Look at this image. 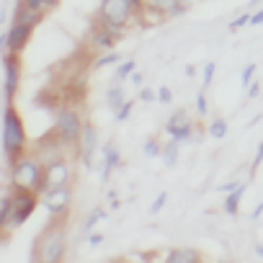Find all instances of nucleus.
<instances>
[{
  "mask_svg": "<svg viewBox=\"0 0 263 263\" xmlns=\"http://www.w3.org/2000/svg\"><path fill=\"white\" fill-rule=\"evenodd\" d=\"M245 189H248L245 183H237V186H235V189H232V191L224 196V212H227L230 217H235V214L240 212V201H242V194H245Z\"/></svg>",
  "mask_w": 263,
  "mask_h": 263,
  "instance_id": "nucleus-17",
  "label": "nucleus"
},
{
  "mask_svg": "<svg viewBox=\"0 0 263 263\" xmlns=\"http://www.w3.org/2000/svg\"><path fill=\"white\" fill-rule=\"evenodd\" d=\"M121 36H124V29L106 26V24H101V21L96 18V21H93V26H90V31H88V44H90V49L111 52Z\"/></svg>",
  "mask_w": 263,
  "mask_h": 263,
  "instance_id": "nucleus-9",
  "label": "nucleus"
},
{
  "mask_svg": "<svg viewBox=\"0 0 263 263\" xmlns=\"http://www.w3.org/2000/svg\"><path fill=\"white\" fill-rule=\"evenodd\" d=\"M158 101H160V103H171V101H173V90H171L168 85H163V88L158 90Z\"/></svg>",
  "mask_w": 263,
  "mask_h": 263,
  "instance_id": "nucleus-33",
  "label": "nucleus"
},
{
  "mask_svg": "<svg viewBox=\"0 0 263 263\" xmlns=\"http://www.w3.org/2000/svg\"><path fill=\"white\" fill-rule=\"evenodd\" d=\"M72 176H75V168H72V160H70L67 155H62V158H57V160H52V163H44L42 191L72 186Z\"/></svg>",
  "mask_w": 263,
  "mask_h": 263,
  "instance_id": "nucleus-6",
  "label": "nucleus"
},
{
  "mask_svg": "<svg viewBox=\"0 0 263 263\" xmlns=\"http://www.w3.org/2000/svg\"><path fill=\"white\" fill-rule=\"evenodd\" d=\"M155 98H158V93H155V90H150V88H142V90H140V101L150 103V101H155Z\"/></svg>",
  "mask_w": 263,
  "mask_h": 263,
  "instance_id": "nucleus-35",
  "label": "nucleus"
},
{
  "mask_svg": "<svg viewBox=\"0 0 263 263\" xmlns=\"http://www.w3.org/2000/svg\"><path fill=\"white\" fill-rule=\"evenodd\" d=\"M214 70H217V65H214V62H206V67H204V78H201V88H204V90H206V88L212 85Z\"/></svg>",
  "mask_w": 263,
  "mask_h": 263,
  "instance_id": "nucleus-28",
  "label": "nucleus"
},
{
  "mask_svg": "<svg viewBox=\"0 0 263 263\" xmlns=\"http://www.w3.org/2000/svg\"><path fill=\"white\" fill-rule=\"evenodd\" d=\"M248 18H250V13H240L235 21H230V31H237V29H242V26L248 24Z\"/></svg>",
  "mask_w": 263,
  "mask_h": 263,
  "instance_id": "nucleus-32",
  "label": "nucleus"
},
{
  "mask_svg": "<svg viewBox=\"0 0 263 263\" xmlns=\"http://www.w3.org/2000/svg\"><path fill=\"white\" fill-rule=\"evenodd\" d=\"M160 158H163V163H165L168 168H173V165L178 163V142L168 140V145H163V153H160Z\"/></svg>",
  "mask_w": 263,
  "mask_h": 263,
  "instance_id": "nucleus-19",
  "label": "nucleus"
},
{
  "mask_svg": "<svg viewBox=\"0 0 263 263\" xmlns=\"http://www.w3.org/2000/svg\"><path fill=\"white\" fill-rule=\"evenodd\" d=\"M132 72H135V60H121V62L116 65L114 78H116V83H121V80H126Z\"/></svg>",
  "mask_w": 263,
  "mask_h": 263,
  "instance_id": "nucleus-21",
  "label": "nucleus"
},
{
  "mask_svg": "<svg viewBox=\"0 0 263 263\" xmlns=\"http://www.w3.org/2000/svg\"><path fill=\"white\" fill-rule=\"evenodd\" d=\"M255 255H258V258H263V245H255Z\"/></svg>",
  "mask_w": 263,
  "mask_h": 263,
  "instance_id": "nucleus-45",
  "label": "nucleus"
},
{
  "mask_svg": "<svg viewBox=\"0 0 263 263\" xmlns=\"http://www.w3.org/2000/svg\"><path fill=\"white\" fill-rule=\"evenodd\" d=\"M260 214H263V201H260V204L253 209V219H260Z\"/></svg>",
  "mask_w": 263,
  "mask_h": 263,
  "instance_id": "nucleus-42",
  "label": "nucleus"
},
{
  "mask_svg": "<svg viewBox=\"0 0 263 263\" xmlns=\"http://www.w3.org/2000/svg\"><path fill=\"white\" fill-rule=\"evenodd\" d=\"M96 18L106 26H114V29H126L132 21L137 18V8L132 0H101L98 6V13Z\"/></svg>",
  "mask_w": 263,
  "mask_h": 263,
  "instance_id": "nucleus-5",
  "label": "nucleus"
},
{
  "mask_svg": "<svg viewBox=\"0 0 263 263\" xmlns=\"http://www.w3.org/2000/svg\"><path fill=\"white\" fill-rule=\"evenodd\" d=\"M6 34H8V52H13V54H21V52L29 47V42H31L34 26L13 21V24L8 26V31H6Z\"/></svg>",
  "mask_w": 263,
  "mask_h": 263,
  "instance_id": "nucleus-14",
  "label": "nucleus"
},
{
  "mask_svg": "<svg viewBox=\"0 0 263 263\" xmlns=\"http://www.w3.org/2000/svg\"><path fill=\"white\" fill-rule=\"evenodd\" d=\"M8 52V34L3 31V34H0V57H3Z\"/></svg>",
  "mask_w": 263,
  "mask_h": 263,
  "instance_id": "nucleus-38",
  "label": "nucleus"
},
{
  "mask_svg": "<svg viewBox=\"0 0 263 263\" xmlns=\"http://www.w3.org/2000/svg\"><path fill=\"white\" fill-rule=\"evenodd\" d=\"M103 217H106V212H103V209H93V212L85 217V222H83V230H85V232H90V230H93V227H96V224H98Z\"/></svg>",
  "mask_w": 263,
  "mask_h": 263,
  "instance_id": "nucleus-25",
  "label": "nucleus"
},
{
  "mask_svg": "<svg viewBox=\"0 0 263 263\" xmlns=\"http://www.w3.org/2000/svg\"><path fill=\"white\" fill-rule=\"evenodd\" d=\"M142 153H145V158H160L163 145H160L158 140H147V142H145V147H142Z\"/></svg>",
  "mask_w": 263,
  "mask_h": 263,
  "instance_id": "nucleus-26",
  "label": "nucleus"
},
{
  "mask_svg": "<svg viewBox=\"0 0 263 263\" xmlns=\"http://www.w3.org/2000/svg\"><path fill=\"white\" fill-rule=\"evenodd\" d=\"M196 111H199L201 116H206V111H209V101H206V90H201V93L196 96Z\"/></svg>",
  "mask_w": 263,
  "mask_h": 263,
  "instance_id": "nucleus-31",
  "label": "nucleus"
},
{
  "mask_svg": "<svg viewBox=\"0 0 263 263\" xmlns=\"http://www.w3.org/2000/svg\"><path fill=\"white\" fill-rule=\"evenodd\" d=\"M237 186V181H230V183H224V186H219V191H224V194H230L232 189Z\"/></svg>",
  "mask_w": 263,
  "mask_h": 263,
  "instance_id": "nucleus-41",
  "label": "nucleus"
},
{
  "mask_svg": "<svg viewBox=\"0 0 263 263\" xmlns=\"http://www.w3.org/2000/svg\"><path fill=\"white\" fill-rule=\"evenodd\" d=\"M258 93H260V85H258V80H255V83L248 85V98H255Z\"/></svg>",
  "mask_w": 263,
  "mask_h": 263,
  "instance_id": "nucleus-39",
  "label": "nucleus"
},
{
  "mask_svg": "<svg viewBox=\"0 0 263 263\" xmlns=\"http://www.w3.org/2000/svg\"><path fill=\"white\" fill-rule=\"evenodd\" d=\"M209 137H214V140H224L227 137V121L222 116H214L209 121Z\"/></svg>",
  "mask_w": 263,
  "mask_h": 263,
  "instance_id": "nucleus-20",
  "label": "nucleus"
},
{
  "mask_svg": "<svg viewBox=\"0 0 263 263\" xmlns=\"http://www.w3.org/2000/svg\"><path fill=\"white\" fill-rule=\"evenodd\" d=\"M39 204L52 214V217H62L72 209V186H62V189H49L39 194Z\"/></svg>",
  "mask_w": 263,
  "mask_h": 263,
  "instance_id": "nucleus-8",
  "label": "nucleus"
},
{
  "mask_svg": "<svg viewBox=\"0 0 263 263\" xmlns=\"http://www.w3.org/2000/svg\"><path fill=\"white\" fill-rule=\"evenodd\" d=\"M106 101H108V106H111V111L116 114V111H119V108L124 106V101H126V98H124V90H121L119 85H114V88L108 90V98H106Z\"/></svg>",
  "mask_w": 263,
  "mask_h": 263,
  "instance_id": "nucleus-23",
  "label": "nucleus"
},
{
  "mask_svg": "<svg viewBox=\"0 0 263 263\" xmlns=\"http://www.w3.org/2000/svg\"><path fill=\"white\" fill-rule=\"evenodd\" d=\"M80 132H83V119H80V111L70 103H62L54 108V129H52V135L65 145H75L78 137H80Z\"/></svg>",
  "mask_w": 263,
  "mask_h": 263,
  "instance_id": "nucleus-4",
  "label": "nucleus"
},
{
  "mask_svg": "<svg viewBox=\"0 0 263 263\" xmlns=\"http://www.w3.org/2000/svg\"><path fill=\"white\" fill-rule=\"evenodd\" d=\"M121 165V153L116 145H106L103 147V168H101V181L106 183L111 178V173Z\"/></svg>",
  "mask_w": 263,
  "mask_h": 263,
  "instance_id": "nucleus-15",
  "label": "nucleus"
},
{
  "mask_svg": "<svg viewBox=\"0 0 263 263\" xmlns=\"http://www.w3.org/2000/svg\"><path fill=\"white\" fill-rule=\"evenodd\" d=\"M24 6H29L31 11H39V13H47L57 6V0H21Z\"/></svg>",
  "mask_w": 263,
  "mask_h": 263,
  "instance_id": "nucleus-24",
  "label": "nucleus"
},
{
  "mask_svg": "<svg viewBox=\"0 0 263 263\" xmlns=\"http://www.w3.org/2000/svg\"><path fill=\"white\" fill-rule=\"evenodd\" d=\"M67 214L62 217H54L44 230L42 235L36 237V245H34V253L31 258L34 260H44V263H60L67 253Z\"/></svg>",
  "mask_w": 263,
  "mask_h": 263,
  "instance_id": "nucleus-1",
  "label": "nucleus"
},
{
  "mask_svg": "<svg viewBox=\"0 0 263 263\" xmlns=\"http://www.w3.org/2000/svg\"><path fill=\"white\" fill-rule=\"evenodd\" d=\"M57 3H60V0H57Z\"/></svg>",
  "mask_w": 263,
  "mask_h": 263,
  "instance_id": "nucleus-46",
  "label": "nucleus"
},
{
  "mask_svg": "<svg viewBox=\"0 0 263 263\" xmlns=\"http://www.w3.org/2000/svg\"><path fill=\"white\" fill-rule=\"evenodd\" d=\"M165 132H168V137L173 140V142H189L191 137H194V124H191V119H189V114L183 111V108H178L171 119H168V124H165Z\"/></svg>",
  "mask_w": 263,
  "mask_h": 263,
  "instance_id": "nucleus-11",
  "label": "nucleus"
},
{
  "mask_svg": "<svg viewBox=\"0 0 263 263\" xmlns=\"http://www.w3.org/2000/svg\"><path fill=\"white\" fill-rule=\"evenodd\" d=\"M42 18H44V13H39V11H31L29 6H24L21 0H18V8H16V13H13V21H18V24H29V26H39L42 24Z\"/></svg>",
  "mask_w": 263,
  "mask_h": 263,
  "instance_id": "nucleus-16",
  "label": "nucleus"
},
{
  "mask_svg": "<svg viewBox=\"0 0 263 263\" xmlns=\"http://www.w3.org/2000/svg\"><path fill=\"white\" fill-rule=\"evenodd\" d=\"M78 158L85 168H93V155H96V147H98V132L93 124H83V132L78 137Z\"/></svg>",
  "mask_w": 263,
  "mask_h": 263,
  "instance_id": "nucleus-12",
  "label": "nucleus"
},
{
  "mask_svg": "<svg viewBox=\"0 0 263 263\" xmlns=\"http://www.w3.org/2000/svg\"><path fill=\"white\" fill-rule=\"evenodd\" d=\"M129 78H132V85H137V88H142V75H140V72H132Z\"/></svg>",
  "mask_w": 263,
  "mask_h": 263,
  "instance_id": "nucleus-40",
  "label": "nucleus"
},
{
  "mask_svg": "<svg viewBox=\"0 0 263 263\" xmlns=\"http://www.w3.org/2000/svg\"><path fill=\"white\" fill-rule=\"evenodd\" d=\"M132 3H135V8H137V16H140V13H142V8H145V6H142V0H132Z\"/></svg>",
  "mask_w": 263,
  "mask_h": 263,
  "instance_id": "nucleus-43",
  "label": "nucleus"
},
{
  "mask_svg": "<svg viewBox=\"0 0 263 263\" xmlns=\"http://www.w3.org/2000/svg\"><path fill=\"white\" fill-rule=\"evenodd\" d=\"M132 108H135V101H129V98H126V101H124V106L116 111V121H126V119H129V114H132Z\"/></svg>",
  "mask_w": 263,
  "mask_h": 263,
  "instance_id": "nucleus-29",
  "label": "nucleus"
},
{
  "mask_svg": "<svg viewBox=\"0 0 263 263\" xmlns=\"http://www.w3.org/2000/svg\"><path fill=\"white\" fill-rule=\"evenodd\" d=\"M142 6L147 11H155L163 21L181 18L183 13H189V0H142Z\"/></svg>",
  "mask_w": 263,
  "mask_h": 263,
  "instance_id": "nucleus-13",
  "label": "nucleus"
},
{
  "mask_svg": "<svg viewBox=\"0 0 263 263\" xmlns=\"http://www.w3.org/2000/svg\"><path fill=\"white\" fill-rule=\"evenodd\" d=\"M13 199V217H11V230L21 227L39 206V191H29V189H13L11 191Z\"/></svg>",
  "mask_w": 263,
  "mask_h": 263,
  "instance_id": "nucleus-7",
  "label": "nucleus"
},
{
  "mask_svg": "<svg viewBox=\"0 0 263 263\" xmlns=\"http://www.w3.org/2000/svg\"><path fill=\"white\" fill-rule=\"evenodd\" d=\"M3 93H6V101L11 103L18 93V85H21V54H13V52H6L3 54Z\"/></svg>",
  "mask_w": 263,
  "mask_h": 263,
  "instance_id": "nucleus-10",
  "label": "nucleus"
},
{
  "mask_svg": "<svg viewBox=\"0 0 263 263\" xmlns=\"http://www.w3.org/2000/svg\"><path fill=\"white\" fill-rule=\"evenodd\" d=\"M85 242H88V245H93V248H96V245H101V242H103V235H101V232H90V235H88V240H85Z\"/></svg>",
  "mask_w": 263,
  "mask_h": 263,
  "instance_id": "nucleus-37",
  "label": "nucleus"
},
{
  "mask_svg": "<svg viewBox=\"0 0 263 263\" xmlns=\"http://www.w3.org/2000/svg\"><path fill=\"white\" fill-rule=\"evenodd\" d=\"M42 181H44V163L42 158L34 155H21L13 165H11V183L13 189H29V191H39L42 194Z\"/></svg>",
  "mask_w": 263,
  "mask_h": 263,
  "instance_id": "nucleus-3",
  "label": "nucleus"
},
{
  "mask_svg": "<svg viewBox=\"0 0 263 263\" xmlns=\"http://www.w3.org/2000/svg\"><path fill=\"white\" fill-rule=\"evenodd\" d=\"M260 163H263V142H260V145H258V150H255V158H253V163H250V171L255 173Z\"/></svg>",
  "mask_w": 263,
  "mask_h": 263,
  "instance_id": "nucleus-34",
  "label": "nucleus"
},
{
  "mask_svg": "<svg viewBox=\"0 0 263 263\" xmlns=\"http://www.w3.org/2000/svg\"><path fill=\"white\" fill-rule=\"evenodd\" d=\"M253 75H255V62H248L245 67H242V75H240V83L248 88L250 83H253Z\"/></svg>",
  "mask_w": 263,
  "mask_h": 263,
  "instance_id": "nucleus-27",
  "label": "nucleus"
},
{
  "mask_svg": "<svg viewBox=\"0 0 263 263\" xmlns=\"http://www.w3.org/2000/svg\"><path fill=\"white\" fill-rule=\"evenodd\" d=\"M168 260L171 263H196L201 260V253L196 248H173L168 253Z\"/></svg>",
  "mask_w": 263,
  "mask_h": 263,
  "instance_id": "nucleus-18",
  "label": "nucleus"
},
{
  "mask_svg": "<svg viewBox=\"0 0 263 263\" xmlns=\"http://www.w3.org/2000/svg\"><path fill=\"white\" fill-rule=\"evenodd\" d=\"M186 75H189V78H194V75H196V70H194V65H189V67H186Z\"/></svg>",
  "mask_w": 263,
  "mask_h": 263,
  "instance_id": "nucleus-44",
  "label": "nucleus"
},
{
  "mask_svg": "<svg viewBox=\"0 0 263 263\" xmlns=\"http://www.w3.org/2000/svg\"><path fill=\"white\" fill-rule=\"evenodd\" d=\"M168 199H171V196H168L165 191H163V194H158V199H155V201H153V206H150V214H158V212H163V206L168 204Z\"/></svg>",
  "mask_w": 263,
  "mask_h": 263,
  "instance_id": "nucleus-30",
  "label": "nucleus"
},
{
  "mask_svg": "<svg viewBox=\"0 0 263 263\" xmlns=\"http://www.w3.org/2000/svg\"><path fill=\"white\" fill-rule=\"evenodd\" d=\"M248 24H250V26H263V8H260V11H255V13H250Z\"/></svg>",
  "mask_w": 263,
  "mask_h": 263,
  "instance_id": "nucleus-36",
  "label": "nucleus"
},
{
  "mask_svg": "<svg viewBox=\"0 0 263 263\" xmlns=\"http://www.w3.org/2000/svg\"><path fill=\"white\" fill-rule=\"evenodd\" d=\"M0 137H3V153H6V160L13 165V163L26 153V142H29L24 119H21V114L16 111L13 103H8L6 111H3V135H0Z\"/></svg>",
  "mask_w": 263,
  "mask_h": 263,
  "instance_id": "nucleus-2",
  "label": "nucleus"
},
{
  "mask_svg": "<svg viewBox=\"0 0 263 263\" xmlns=\"http://www.w3.org/2000/svg\"><path fill=\"white\" fill-rule=\"evenodd\" d=\"M121 62V57L111 49V52H106L103 57H96L93 60V70H103V67H108V65H119Z\"/></svg>",
  "mask_w": 263,
  "mask_h": 263,
  "instance_id": "nucleus-22",
  "label": "nucleus"
}]
</instances>
